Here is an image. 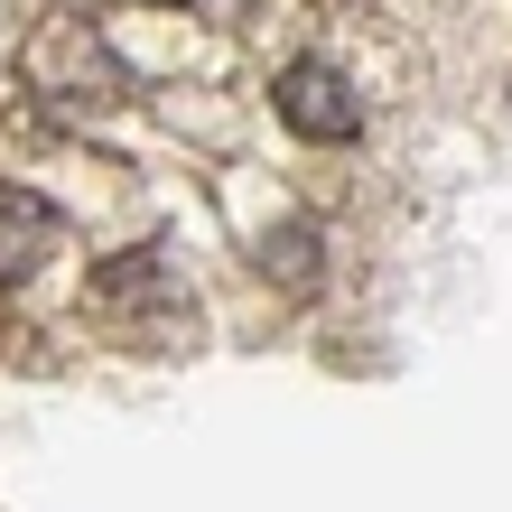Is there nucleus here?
I'll list each match as a JSON object with an SVG mask.
<instances>
[{
  "label": "nucleus",
  "mask_w": 512,
  "mask_h": 512,
  "mask_svg": "<svg viewBox=\"0 0 512 512\" xmlns=\"http://www.w3.org/2000/svg\"><path fill=\"white\" fill-rule=\"evenodd\" d=\"M28 84H38V94H66V103H112L122 94V56L103 47V28L47 19L38 38H28Z\"/></svg>",
  "instance_id": "f257e3e1"
},
{
  "label": "nucleus",
  "mask_w": 512,
  "mask_h": 512,
  "mask_svg": "<svg viewBox=\"0 0 512 512\" xmlns=\"http://www.w3.org/2000/svg\"><path fill=\"white\" fill-rule=\"evenodd\" d=\"M270 112H280L298 140H354L364 131V103H354L345 66H326V56H289V66L270 75Z\"/></svg>",
  "instance_id": "f03ea898"
},
{
  "label": "nucleus",
  "mask_w": 512,
  "mask_h": 512,
  "mask_svg": "<svg viewBox=\"0 0 512 512\" xmlns=\"http://www.w3.org/2000/svg\"><path fill=\"white\" fill-rule=\"evenodd\" d=\"M56 243H66V215L47 196H28V187H0V289L38 280L56 261Z\"/></svg>",
  "instance_id": "7ed1b4c3"
},
{
  "label": "nucleus",
  "mask_w": 512,
  "mask_h": 512,
  "mask_svg": "<svg viewBox=\"0 0 512 512\" xmlns=\"http://www.w3.org/2000/svg\"><path fill=\"white\" fill-rule=\"evenodd\" d=\"M94 317H177V289H168V261L159 252H112L103 270H94Z\"/></svg>",
  "instance_id": "20e7f679"
},
{
  "label": "nucleus",
  "mask_w": 512,
  "mask_h": 512,
  "mask_svg": "<svg viewBox=\"0 0 512 512\" xmlns=\"http://www.w3.org/2000/svg\"><path fill=\"white\" fill-rule=\"evenodd\" d=\"M252 261H261L280 289H317V280H326V233H317V224H270L261 243H252Z\"/></svg>",
  "instance_id": "39448f33"
},
{
  "label": "nucleus",
  "mask_w": 512,
  "mask_h": 512,
  "mask_svg": "<svg viewBox=\"0 0 512 512\" xmlns=\"http://www.w3.org/2000/svg\"><path fill=\"white\" fill-rule=\"evenodd\" d=\"M149 10H196V0H149Z\"/></svg>",
  "instance_id": "423d86ee"
}]
</instances>
